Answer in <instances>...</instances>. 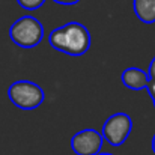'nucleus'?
<instances>
[{
	"instance_id": "f03ea898",
	"label": "nucleus",
	"mask_w": 155,
	"mask_h": 155,
	"mask_svg": "<svg viewBox=\"0 0 155 155\" xmlns=\"http://www.w3.org/2000/svg\"><path fill=\"white\" fill-rule=\"evenodd\" d=\"M9 36L12 42L21 48H35L44 38V27L38 18L26 15L11 26Z\"/></svg>"
},
{
	"instance_id": "0eeeda50",
	"label": "nucleus",
	"mask_w": 155,
	"mask_h": 155,
	"mask_svg": "<svg viewBox=\"0 0 155 155\" xmlns=\"http://www.w3.org/2000/svg\"><path fill=\"white\" fill-rule=\"evenodd\" d=\"M136 17L145 24L155 23V0H133Z\"/></svg>"
},
{
	"instance_id": "ddd939ff",
	"label": "nucleus",
	"mask_w": 155,
	"mask_h": 155,
	"mask_svg": "<svg viewBox=\"0 0 155 155\" xmlns=\"http://www.w3.org/2000/svg\"><path fill=\"white\" fill-rule=\"evenodd\" d=\"M152 103H154V107H155V97H152Z\"/></svg>"
},
{
	"instance_id": "9d476101",
	"label": "nucleus",
	"mask_w": 155,
	"mask_h": 155,
	"mask_svg": "<svg viewBox=\"0 0 155 155\" xmlns=\"http://www.w3.org/2000/svg\"><path fill=\"white\" fill-rule=\"evenodd\" d=\"M56 3L59 5H66V6H71V5H77L80 0H54Z\"/></svg>"
},
{
	"instance_id": "423d86ee",
	"label": "nucleus",
	"mask_w": 155,
	"mask_h": 155,
	"mask_svg": "<svg viewBox=\"0 0 155 155\" xmlns=\"http://www.w3.org/2000/svg\"><path fill=\"white\" fill-rule=\"evenodd\" d=\"M120 80H122V84L125 87L133 89V91H140V89H145L148 86L149 77H148L146 71H143L137 66H131L122 72Z\"/></svg>"
},
{
	"instance_id": "7ed1b4c3",
	"label": "nucleus",
	"mask_w": 155,
	"mask_h": 155,
	"mask_svg": "<svg viewBox=\"0 0 155 155\" xmlns=\"http://www.w3.org/2000/svg\"><path fill=\"white\" fill-rule=\"evenodd\" d=\"M8 95L11 103L21 110H35L45 100V94L41 86L29 80H18L12 83Z\"/></svg>"
},
{
	"instance_id": "39448f33",
	"label": "nucleus",
	"mask_w": 155,
	"mask_h": 155,
	"mask_svg": "<svg viewBox=\"0 0 155 155\" xmlns=\"http://www.w3.org/2000/svg\"><path fill=\"white\" fill-rule=\"evenodd\" d=\"M103 146V136L94 128L78 131L71 139V148L77 155H97Z\"/></svg>"
},
{
	"instance_id": "f257e3e1",
	"label": "nucleus",
	"mask_w": 155,
	"mask_h": 155,
	"mask_svg": "<svg viewBox=\"0 0 155 155\" xmlns=\"http://www.w3.org/2000/svg\"><path fill=\"white\" fill-rule=\"evenodd\" d=\"M48 42L54 50L68 56H83L91 48V33L81 23L71 21L62 27L51 30Z\"/></svg>"
},
{
	"instance_id": "6e6552de",
	"label": "nucleus",
	"mask_w": 155,
	"mask_h": 155,
	"mask_svg": "<svg viewBox=\"0 0 155 155\" xmlns=\"http://www.w3.org/2000/svg\"><path fill=\"white\" fill-rule=\"evenodd\" d=\"M17 3L26 11H35L39 9L45 3V0H17Z\"/></svg>"
},
{
	"instance_id": "1a4fd4ad",
	"label": "nucleus",
	"mask_w": 155,
	"mask_h": 155,
	"mask_svg": "<svg viewBox=\"0 0 155 155\" xmlns=\"http://www.w3.org/2000/svg\"><path fill=\"white\" fill-rule=\"evenodd\" d=\"M148 77H149V80H154L155 81V57L152 59V62L149 63V68H148Z\"/></svg>"
},
{
	"instance_id": "20e7f679",
	"label": "nucleus",
	"mask_w": 155,
	"mask_h": 155,
	"mask_svg": "<svg viewBox=\"0 0 155 155\" xmlns=\"http://www.w3.org/2000/svg\"><path fill=\"white\" fill-rule=\"evenodd\" d=\"M133 130V119L127 113H114L111 114L103 125V140L111 146H120Z\"/></svg>"
},
{
	"instance_id": "9b49d317",
	"label": "nucleus",
	"mask_w": 155,
	"mask_h": 155,
	"mask_svg": "<svg viewBox=\"0 0 155 155\" xmlns=\"http://www.w3.org/2000/svg\"><path fill=\"white\" fill-rule=\"evenodd\" d=\"M152 151H154V154H155V136H154V139H152Z\"/></svg>"
},
{
	"instance_id": "f8f14e48",
	"label": "nucleus",
	"mask_w": 155,
	"mask_h": 155,
	"mask_svg": "<svg viewBox=\"0 0 155 155\" xmlns=\"http://www.w3.org/2000/svg\"><path fill=\"white\" fill-rule=\"evenodd\" d=\"M97 155H113V154H108V152H100V154H97Z\"/></svg>"
}]
</instances>
